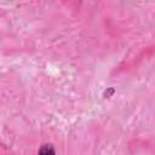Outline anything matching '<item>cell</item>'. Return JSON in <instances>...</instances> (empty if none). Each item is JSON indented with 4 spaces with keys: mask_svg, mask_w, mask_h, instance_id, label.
<instances>
[{
    "mask_svg": "<svg viewBox=\"0 0 155 155\" xmlns=\"http://www.w3.org/2000/svg\"><path fill=\"white\" fill-rule=\"evenodd\" d=\"M40 153H54V149L50 145V147H47V145H44V148H41L40 149Z\"/></svg>",
    "mask_w": 155,
    "mask_h": 155,
    "instance_id": "obj_1",
    "label": "cell"
}]
</instances>
